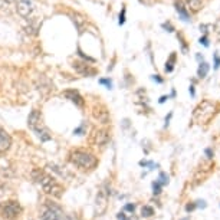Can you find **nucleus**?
<instances>
[{
  "mask_svg": "<svg viewBox=\"0 0 220 220\" xmlns=\"http://www.w3.org/2000/svg\"><path fill=\"white\" fill-rule=\"evenodd\" d=\"M214 28H216V30H217V32H220V19L217 20V23H216V26H214Z\"/></svg>",
  "mask_w": 220,
  "mask_h": 220,
  "instance_id": "nucleus-41",
  "label": "nucleus"
},
{
  "mask_svg": "<svg viewBox=\"0 0 220 220\" xmlns=\"http://www.w3.org/2000/svg\"><path fill=\"white\" fill-rule=\"evenodd\" d=\"M152 79H154V81H157L158 83H161V82H163V79L160 78V75H152Z\"/></svg>",
  "mask_w": 220,
  "mask_h": 220,
  "instance_id": "nucleus-36",
  "label": "nucleus"
},
{
  "mask_svg": "<svg viewBox=\"0 0 220 220\" xmlns=\"http://www.w3.org/2000/svg\"><path fill=\"white\" fill-rule=\"evenodd\" d=\"M40 124H42V114H40V111L32 110V112H30L29 117H28V127L33 131Z\"/></svg>",
  "mask_w": 220,
  "mask_h": 220,
  "instance_id": "nucleus-11",
  "label": "nucleus"
},
{
  "mask_svg": "<svg viewBox=\"0 0 220 220\" xmlns=\"http://www.w3.org/2000/svg\"><path fill=\"white\" fill-rule=\"evenodd\" d=\"M174 7H176V12L179 13V16L183 22H190V13H188L183 0H174Z\"/></svg>",
  "mask_w": 220,
  "mask_h": 220,
  "instance_id": "nucleus-13",
  "label": "nucleus"
},
{
  "mask_svg": "<svg viewBox=\"0 0 220 220\" xmlns=\"http://www.w3.org/2000/svg\"><path fill=\"white\" fill-rule=\"evenodd\" d=\"M154 214V209L151 206H143L141 209V216L143 217H151Z\"/></svg>",
  "mask_w": 220,
  "mask_h": 220,
  "instance_id": "nucleus-19",
  "label": "nucleus"
},
{
  "mask_svg": "<svg viewBox=\"0 0 220 220\" xmlns=\"http://www.w3.org/2000/svg\"><path fill=\"white\" fill-rule=\"evenodd\" d=\"M10 146H12V137H10V134L0 127V152H6L10 148Z\"/></svg>",
  "mask_w": 220,
  "mask_h": 220,
  "instance_id": "nucleus-12",
  "label": "nucleus"
},
{
  "mask_svg": "<svg viewBox=\"0 0 220 220\" xmlns=\"http://www.w3.org/2000/svg\"><path fill=\"white\" fill-rule=\"evenodd\" d=\"M72 68L82 76H94V75H97L95 68H92L91 65H88L86 62H82V61H75L72 63Z\"/></svg>",
  "mask_w": 220,
  "mask_h": 220,
  "instance_id": "nucleus-10",
  "label": "nucleus"
},
{
  "mask_svg": "<svg viewBox=\"0 0 220 220\" xmlns=\"http://www.w3.org/2000/svg\"><path fill=\"white\" fill-rule=\"evenodd\" d=\"M171 115H173V112H170L167 117H166V127L168 125V121H170V118H171Z\"/></svg>",
  "mask_w": 220,
  "mask_h": 220,
  "instance_id": "nucleus-38",
  "label": "nucleus"
},
{
  "mask_svg": "<svg viewBox=\"0 0 220 220\" xmlns=\"http://www.w3.org/2000/svg\"><path fill=\"white\" fill-rule=\"evenodd\" d=\"M213 58H214V69H219L220 68V56H219V53L216 52V53L213 55Z\"/></svg>",
  "mask_w": 220,
  "mask_h": 220,
  "instance_id": "nucleus-27",
  "label": "nucleus"
},
{
  "mask_svg": "<svg viewBox=\"0 0 220 220\" xmlns=\"http://www.w3.org/2000/svg\"><path fill=\"white\" fill-rule=\"evenodd\" d=\"M161 26H163V29H168V32H174V28H173V25H171L170 22H166V23H163Z\"/></svg>",
  "mask_w": 220,
  "mask_h": 220,
  "instance_id": "nucleus-29",
  "label": "nucleus"
},
{
  "mask_svg": "<svg viewBox=\"0 0 220 220\" xmlns=\"http://www.w3.org/2000/svg\"><path fill=\"white\" fill-rule=\"evenodd\" d=\"M176 58H177V53H176V52H171V55H170V58L167 59L166 66H164L166 72H173V69H174V63H176Z\"/></svg>",
  "mask_w": 220,
  "mask_h": 220,
  "instance_id": "nucleus-17",
  "label": "nucleus"
},
{
  "mask_svg": "<svg viewBox=\"0 0 220 220\" xmlns=\"http://www.w3.org/2000/svg\"><path fill=\"white\" fill-rule=\"evenodd\" d=\"M111 140V134L108 130L105 128H99V130H95L92 137H91V143L97 147H104L110 143Z\"/></svg>",
  "mask_w": 220,
  "mask_h": 220,
  "instance_id": "nucleus-7",
  "label": "nucleus"
},
{
  "mask_svg": "<svg viewBox=\"0 0 220 220\" xmlns=\"http://www.w3.org/2000/svg\"><path fill=\"white\" fill-rule=\"evenodd\" d=\"M144 6H152V4H155L157 3V0H140Z\"/></svg>",
  "mask_w": 220,
  "mask_h": 220,
  "instance_id": "nucleus-30",
  "label": "nucleus"
},
{
  "mask_svg": "<svg viewBox=\"0 0 220 220\" xmlns=\"http://www.w3.org/2000/svg\"><path fill=\"white\" fill-rule=\"evenodd\" d=\"M177 37H180V42H181V46H183V52H187V45H186V39H184V36L181 35V33H179Z\"/></svg>",
  "mask_w": 220,
  "mask_h": 220,
  "instance_id": "nucleus-28",
  "label": "nucleus"
},
{
  "mask_svg": "<svg viewBox=\"0 0 220 220\" xmlns=\"http://www.w3.org/2000/svg\"><path fill=\"white\" fill-rule=\"evenodd\" d=\"M124 210H125V212H130V213H134L135 204H134V203H127V204L124 206Z\"/></svg>",
  "mask_w": 220,
  "mask_h": 220,
  "instance_id": "nucleus-26",
  "label": "nucleus"
},
{
  "mask_svg": "<svg viewBox=\"0 0 220 220\" xmlns=\"http://www.w3.org/2000/svg\"><path fill=\"white\" fill-rule=\"evenodd\" d=\"M117 219L118 220H127V216H125V213H124V212H119V213L117 214Z\"/></svg>",
  "mask_w": 220,
  "mask_h": 220,
  "instance_id": "nucleus-34",
  "label": "nucleus"
},
{
  "mask_svg": "<svg viewBox=\"0 0 220 220\" xmlns=\"http://www.w3.org/2000/svg\"><path fill=\"white\" fill-rule=\"evenodd\" d=\"M3 4H4V0H0V7H1Z\"/></svg>",
  "mask_w": 220,
  "mask_h": 220,
  "instance_id": "nucleus-42",
  "label": "nucleus"
},
{
  "mask_svg": "<svg viewBox=\"0 0 220 220\" xmlns=\"http://www.w3.org/2000/svg\"><path fill=\"white\" fill-rule=\"evenodd\" d=\"M23 213V207L17 200H6L0 203V217L4 220H17Z\"/></svg>",
  "mask_w": 220,
  "mask_h": 220,
  "instance_id": "nucleus-4",
  "label": "nucleus"
},
{
  "mask_svg": "<svg viewBox=\"0 0 220 220\" xmlns=\"http://www.w3.org/2000/svg\"><path fill=\"white\" fill-rule=\"evenodd\" d=\"M68 160L69 163L73 164L75 167L85 170V171H92L94 168H97L98 166V157H95L92 152L82 150V148H73L68 154Z\"/></svg>",
  "mask_w": 220,
  "mask_h": 220,
  "instance_id": "nucleus-2",
  "label": "nucleus"
},
{
  "mask_svg": "<svg viewBox=\"0 0 220 220\" xmlns=\"http://www.w3.org/2000/svg\"><path fill=\"white\" fill-rule=\"evenodd\" d=\"M62 97H63L65 99L71 101L72 104H75L78 108H83V107H85V99H83V97L79 94V91H76V89H66V91H63V92H62Z\"/></svg>",
  "mask_w": 220,
  "mask_h": 220,
  "instance_id": "nucleus-9",
  "label": "nucleus"
},
{
  "mask_svg": "<svg viewBox=\"0 0 220 220\" xmlns=\"http://www.w3.org/2000/svg\"><path fill=\"white\" fill-rule=\"evenodd\" d=\"M158 183L161 184V186H166V184H168V174L167 173H164V171H161L160 173V176H158V180H157Z\"/></svg>",
  "mask_w": 220,
  "mask_h": 220,
  "instance_id": "nucleus-20",
  "label": "nucleus"
},
{
  "mask_svg": "<svg viewBox=\"0 0 220 220\" xmlns=\"http://www.w3.org/2000/svg\"><path fill=\"white\" fill-rule=\"evenodd\" d=\"M196 207H201V209H204V207H206V201H204V200H199V201L196 203Z\"/></svg>",
  "mask_w": 220,
  "mask_h": 220,
  "instance_id": "nucleus-33",
  "label": "nucleus"
},
{
  "mask_svg": "<svg viewBox=\"0 0 220 220\" xmlns=\"http://www.w3.org/2000/svg\"><path fill=\"white\" fill-rule=\"evenodd\" d=\"M125 6H122V9H121V13H119V20H118V23L119 25H124V22H125Z\"/></svg>",
  "mask_w": 220,
  "mask_h": 220,
  "instance_id": "nucleus-25",
  "label": "nucleus"
},
{
  "mask_svg": "<svg viewBox=\"0 0 220 220\" xmlns=\"http://www.w3.org/2000/svg\"><path fill=\"white\" fill-rule=\"evenodd\" d=\"M78 55L83 59V61H88V62H95V59L94 58H91V56H88V55H85L82 50H81V48H78Z\"/></svg>",
  "mask_w": 220,
  "mask_h": 220,
  "instance_id": "nucleus-21",
  "label": "nucleus"
},
{
  "mask_svg": "<svg viewBox=\"0 0 220 220\" xmlns=\"http://www.w3.org/2000/svg\"><path fill=\"white\" fill-rule=\"evenodd\" d=\"M206 155H207V158H213V150L212 148H206Z\"/></svg>",
  "mask_w": 220,
  "mask_h": 220,
  "instance_id": "nucleus-32",
  "label": "nucleus"
},
{
  "mask_svg": "<svg viewBox=\"0 0 220 220\" xmlns=\"http://www.w3.org/2000/svg\"><path fill=\"white\" fill-rule=\"evenodd\" d=\"M39 220H79L76 213L66 214L59 203H55L52 200H46L40 209Z\"/></svg>",
  "mask_w": 220,
  "mask_h": 220,
  "instance_id": "nucleus-3",
  "label": "nucleus"
},
{
  "mask_svg": "<svg viewBox=\"0 0 220 220\" xmlns=\"http://www.w3.org/2000/svg\"><path fill=\"white\" fill-rule=\"evenodd\" d=\"M209 69H210L209 63L201 62V63L199 65V69H197V76H199V78H206V75H207V72H209Z\"/></svg>",
  "mask_w": 220,
  "mask_h": 220,
  "instance_id": "nucleus-18",
  "label": "nucleus"
},
{
  "mask_svg": "<svg viewBox=\"0 0 220 220\" xmlns=\"http://www.w3.org/2000/svg\"><path fill=\"white\" fill-rule=\"evenodd\" d=\"M214 110H216L214 104L210 102V101H207V99H204V101H201V102L197 105V108L194 110L193 117H194V119H196L197 122H200V124H201V122H207V121L213 117Z\"/></svg>",
  "mask_w": 220,
  "mask_h": 220,
  "instance_id": "nucleus-5",
  "label": "nucleus"
},
{
  "mask_svg": "<svg viewBox=\"0 0 220 220\" xmlns=\"http://www.w3.org/2000/svg\"><path fill=\"white\" fill-rule=\"evenodd\" d=\"M168 98H170V97H168V95H163V97H161V98H160V101H158V102H160V104H163V102H166V101H167V99H168Z\"/></svg>",
  "mask_w": 220,
  "mask_h": 220,
  "instance_id": "nucleus-37",
  "label": "nucleus"
},
{
  "mask_svg": "<svg viewBox=\"0 0 220 220\" xmlns=\"http://www.w3.org/2000/svg\"><path fill=\"white\" fill-rule=\"evenodd\" d=\"M32 179L36 181L42 190L52 197H61L63 194V186L59 183L53 176L48 174L46 171H43L42 168H35L32 171Z\"/></svg>",
  "mask_w": 220,
  "mask_h": 220,
  "instance_id": "nucleus-1",
  "label": "nucleus"
},
{
  "mask_svg": "<svg viewBox=\"0 0 220 220\" xmlns=\"http://www.w3.org/2000/svg\"><path fill=\"white\" fill-rule=\"evenodd\" d=\"M35 10V3L33 0H17L16 1V12L22 17H29Z\"/></svg>",
  "mask_w": 220,
  "mask_h": 220,
  "instance_id": "nucleus-8",
  "label": "nucleus"
},
{
  "mask_svg": "<svg viewBox=\"0 0 220 220\" xmlns=\"http://www.w3.org/2000/svg\"><path fill=\"white\" fill-rule=\"evenodd\" d=\"M4 1H12V0H4Z\"/></svg>",
  "mask_w": 220,
  "mask_h": 220,
  "instance_id": "nucleus-44",
  "label": "nucleus"
},
{
  "mask_svg": "<svg viewBox=\"0 0 220 220\" xmlns=\"http://www.w3.org/2000/svg\"><path fill=\"white\" fill-rule=\"evenodd\" d=\"M73 134H75V135H83V134H86V132H85V124H81L78 128H75V130H73Z\"/></svg>",
  "mask_w": 220,
  "mask_h": 220,
  "instance_id": "nucleus-22",
  "label": "nucleus"
},
{
  "mask_svg": "<svg viewBox=\"0 0 220 220\" xmlns=\"http://www.w3.org/2000/svg\"><path fill=\"white\" fill-rule=\"evenodd\" d=\"M33 132L39 137V140H40V141H43V143H46V141H50V140H52V134H50V131H49L43 124H40L39 127H36V128L33 130Z\"/></svg>",
  "mask_w": 220,
  "mask_h": 220,
  "instance_id": "nucleus-14",
  "label": "nucleus"
},
{
  "mask_svg": "<svg viewBox=\"0 0 220 220\" xmlns=\"http://www.w3.org/2000/svg\"><path fill=\"white\" fill-rule=\"evenodd\" d=\"M108 186L104 184L99 191L97 193V199H95V209H97V213L98 214H104V212L107 210V206H108V197H110V190L107 188Z\"/></svg>",
  "mask_w": 220,
  "mask_h": 220,
  "instance_id": "nucleus-6",
  "label": "nucleus"
},
{
  "mask_svg": "<svg viewBox=\"0 0 220 220\" xmlns=\"http://www.w3.org/2000/svg\"><path fill=\"white\" fill-rule=\"evenodd\" d=\"M196 58H197V61H199V62H200V63H201V62H203V56H201V55H200V53H197V55H196Z\"/></svg>",
  "mask_w": 220,
  "mask_h": 220,
  "instance_id": "nucleus-39",
  "label": "nucleus"
},
{
  "mask_svg": "<svg viewBox=\"0 0 220 220\" xmlns=\"http://www.w3.org/2000/svg\"><path fill=\"white\" fill-rule=\"evenodd\" d=\"M199 42H200L203 46H209V39H207V36H201Z\"/></svg>",
  "mask_w": 220,
  "mask_h": 220,
  "instance_id": "nucleus-31",
  "label": "nucleus"
},
{
  "mask_svg": "<svg viewBox=\"0 0 220 220\" xmlns=\"http://www.w3.org/2000/svg\"><path fill=\"white\" fill-rule=\"evenodd\" d=\"M190 94H191V97H194V95H196V92H194V86H193V85L190 86Z\"/></svg>",
  "mask_w": 220,
  "mask_h": 220,
  "instance_id": "nucleus-40",
  "label": "nucleus"
},
{
  "mask_svg": "<svg viewBox=\"0 0 220 220\" xmlns=\"http://www.w3.org/2000/svg\"><path fill=\"white\" fill-rule=\"evenodd\" d=\"M181 220H190V219H188V217H184V219H181Z\"/></svg>",
  "mask_w": 220,
  "mask_h": 220,
  "instance_id": "nucleus-43",
  "label": "nucleus"
},
{
  "mask_svg": "<svg viewBox=\"0 0 220 220\" xmlns=\"http://www.w3.org/2000/svg\"><path fill=\"white\" fill-rule=\"evenodd\" d=\"M196 209V203H191V204H187L186 206V210L187 212H191V210H194Z\"/></svg>",
  "mask_w": 220,
  "mask_h": 220,
  "instance_id": "nucleus-35",
  "label": "nucleus"
},
{
  "mask_svg": "<svg viewBox=\"0 0 220 220\" xmlns=\"http://www.w3.org/2000/svg\"><path fill=\"white\" fill-rule=\"evenodd\" d=\"M152 193H154V194H160V193H161V184L158 183L157 180L152 183Z\"/></svg>",
  "mask_w": 220,
  "mask_h": 220,
  "instance_id": "nucleus-23",
  "label": "nucleus"
},
{
  "mask_svg": "<svg viewBox=\"0 0 220 220\" xmlns=\"http://www.w3.org/2000/svg\"><path fill=\"white\" fill-rule=\"evenodd\" d=\"M186 7H190L191 12H199L201 9V4H203V0H186Z\"/></svg>",
  "mask_w": 220,
  "mask_h": 220,
  "instance_id": "nucleus-16",
  "label": "nucleus"
},
{
  "mask_svg": "<svg viewBox=\"0 0 220 220\" xmlns=\"http://www.w3.org/2000/svg\"><path fill=\"white\" fill-rule=\"evenodd\" d=\"M99 83L105 85L108 89H111V88H112V81H111V79H108V78H102V79H99Z\"/></svg>",
  "mask_w": 220,
  "mask_h": 220,
  "instance_id": "nucleus-24",
  "label": "nucleus"
},
{
  "mask_svg": "<svg viewBox=\"0 0 220 220\" xmlns=\"http://www.w3.org/2000/svg\"><path fill=\"white\" fill-rule=\"evenodd\" d=\"M92 114H94V118L98 119L101 124H108L110 122V114H108V111L105 110L104 107L99 108V110L95 108V110L92 111Z\"/></svg>",
  "mask_w": 220,
  "mask_h": 220,
  "instance_id": "nucleus-15",
  "label": "nucleus"
}]
</instances>
